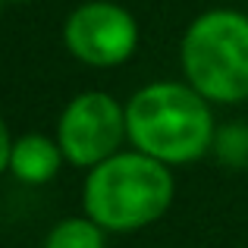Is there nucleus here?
Returning a JSON list of instances; mask_svg holds the SVG:
<instances>
[{"label":"nucleus","mask_w":248,"mask_h":248,"mask_svg":"<svg viewBox=\"0 0 248 248\" xmlns=\"http://www.w3.org/2000/svg\"><path fill=\"white\" fill-rule=\"evenodd\" d=\"M126 132L135 151L160 164H192L214 141L207 97L192 85L154 82L135 91L126 107Z\"/></svg>","instance_id":"f257e3e1"},{"label":"nucleus","mask_w":248,"mask_h":248,"mask_svg":"<svg viewBox=\"0 0 248 248\" xmlns=\"http://www.w3.org/2000/svg\"><path fill=\"white\" fill-rule=\"evenodd\" d=\"M173 204V173L141 151L107 157L85 179V214L97 226L132 232L151 226Z\"/></svg>","instance_id":"f03ea898"},{"label":"nucleus","mask_w":248,"mask_h":248,"mask_svg":"<svg viewBox=\"0 0 248 248\" xmlns=\"http://www.w3.org/2000/svg\"><path fill=\"white\" fill-rule=\"evenodd\" d=\"M182 69L198 94L217 104L248 97V16L236 10L201 13L182 35Z\"/></svg>","instance_id":"7ed1b4c3"},{"label":"nucleus","mask_w":248,"mask_h":248,"mask_svg":"<svg viewBox=\"0 0 248 248\" xmlns=\"http://www.w3.org/2000/svg\"><path fill=\"white\" fill-rule=\"evenodd\" d=\"M126 107L104 91H85L66 104L57 126V141L69 164L97 167L120 151L126 139Z\"/></svg>","instance_id":"20e7f679"},{"label":"nucleus","mask_w":248,"mask_h":248,"mask_svg":"<svg viewBox=\"0 0 248 248\" xmlns=\"http://www.w3.org/2000/svg\"><path fill=\"white\" fill-rule=\"evenodd\" d=\"M63 41L76 60L88 66H120L135 54L139 25L129 10L110 0H88L69 13Z\"/></svg>","instance_id":"39448f33"},{"label":"nucleus","mask_w":248,"mask_h":248,"mask_svg":"<svg viewBox=\"0 0 248 248\" xmlns=\"http://www.w3.org/2000/svg\"><path fill=\"white\" fill-rule=\"evenodd\" d=\"M63 160L60 141L47 139L41 132L22 135V139L13 141V154H10V173L19 182H29V186H44L57 176Z\"/></svg>","instance_id":"423d86ee"},{"label":"nucleus","mask_w":248,"mask_h":248,"mask_svg":"<svg viewBox=\"0 0 248 248\" xmlns=\"http://www.w3.org/2000/svg\"><path fill=\"white\" fill-rule=\"evenodd\" d=\"M44 248H104V226L91 217L60 220L44 239Z\"/></svg>","instance_id":"0eeeda50"},{"label":"nucleus","mask_w":248,"mask_h":248,"mask_svg":"<svg viewBox=\"0 0 248 248\" xmlns=\"http://www.w3.org/2000/svg\"><path fill=\"white\" fill-rule=\"evenodd\" d=\"M10 154H13V139H10V129H6L3 116H0V173L10 170Z\"/></svg>","instance_id":"6e6552de"},{"label":"nucleus","mask_w":248,"mask_h":248,"mask_svg":"<svg viewBox=\"0 0 248 248\" xmlns=\"http://www.w3.org/2000/svg\"><path fill=\"white\" fill-rule=\"evenodd\" d=\"M0 6H3V0H0Z\"/></svg>","instance_id":"1a4fd4ad"}]
</instances>
